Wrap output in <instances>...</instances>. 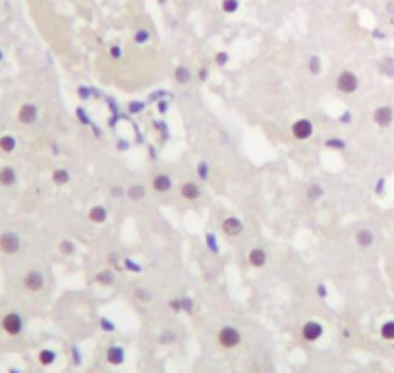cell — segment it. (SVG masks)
I'll return each mask as SVG.
<instances>
[{
  "label": "cell",
  "instance_id": "obj_11",
  "mask_svg": "<svg viewBox=\"0 0 394 373\" xmlns=\"http://www.w3.org/2000/svg\"><path fill=\"white\" fill-rule=\"evenodd\" d=\"M104 358H106V362H108L110 366H122V364H124V360H126V352H124V348H122V346L112 344V346H108V348H106Z\"/></svg>",
  "mask_w": 394,
  "mask_h": 373
},
{
  "label": "cell",
  "instance_id": "obj_29",
  "mask_svg": "<svg viewBox=\"0 0 394 373\" xmlns=\"http://www.w3.org/2000/svg\"><path fill=\"white\" fill-rule=\"evenodd\" d=\"M149 39H151V33H149V29H145V27H139L137 31L133 33V41L137 45H145V43H149Z\"/></svg>",
  "mask_w": 394,
  "mask_h": 373
},
{
  "label": "cell",
  "instance_id": "obj_49",
  "mask_svg": "<svg viewBox=\"0 0 394 373\" xmlns=\"http://www.w3.org/2000/svg\"><path fill=\"white\" fill-rule=\"evenodd\" d=\"M159 2H161V4H164V0H159Z\"/></svg>",
  "mask_w": 394,
  "mask_h": 373
},
{
  "label": "cell",
  "instance_id": "obj_30",
  "mask_svg": "<svg viewBox=\"0 0 394 373\" xmlns=\"http://www.w3.org/2000/svg\"><path fill=\"white\" fill-rule=\"evenodd\" d=\"M221 8H222L224 14H236L240 10V0H222Z\"/></svg>",
  "mask_w": 394,
  "mask_h": 373
},
{
  "label": "cell",
  "instance_id": "obj_2",
  "mask_svg": "<svg viewBox=\"0 0 394 373\" xmlns=\"http://www.w3.org/2000/svg\"><path fill=\"white\" fill-rule=\"evenodd\" d=\"M2 331L8 335V337H18L24 333V317L18 313V311H8L4 317H2Z\"/></svg>",
  "mask_w": 394,
  "mask_h": 373
},
{
  "label": "cell",
  "instance_id": "obj_25",
  "mask_svg": "<svg viewBox=\"0 0 394 373\" xmlns=\"http://www.w3.org/2000/svg\"><path fill=\"white\" fill-rule=\"evenodd\" d=\"M379 72L383 74V76H387V78H393L394 76V60L391 56H387V58H383L381 62H379Z\"/></svg>",
  "mask_w": 394,
  "mask_h": 373
},
{
  "label": "cell",
  "instance_id": "obj_41",
  "mask_svg": "<svg viewBox=\"0 0 394 373\" xmlns=\"http://www.w3.org/2000/svg\"><path fill=\"white\" fill-rule=\"evenodd\" d=\"M207 244H209V248L213 249L215 253L219 251V246H217V240H215V236H213V234H207Z\"/></svg>",
  "mask_w": 394,
  "mask_h": 373
},
{
  "label": "cell",
  "instance_id": "obj_1",
  "mask_svg": "<svg viewBox=\"0 0 394 373\" xmlns=\"http://www.w3.org/2000/svg\"><path fill=\"white\" fill-rule=\"evenodd\" d=\"M336 91L342 95H354L360 89V78L352 72V70H342L338 76H336Z\"/></svg>",
  "mask_w": 394,
  "mask_h": 373
},
{
  "label": "cell",
  "instance_id": "obj_42",
  "mask_svg": "<svg viewBox=\"0 0 394 373\" xmlns=\"http://www.w3.org/2000/svg\"><path fill=\"white\" fill-rule=\"evenodd\" d=\"M176 341V335L174 333H164L163 337H161V342L163 344H170V342H174Z\"/></svg>",
  "mask_w": 394,
  "mask_h": 373
},
{
  "label": "cell",
  "instance_id": "obj_24",
  "mask_svg": "<svg viewBox=\"0 0 394 373\" xmlns=\"http://www.w3.org/2000/svg\"><path fill=\"white\" fill-rule=\"evenodd\" d=\"M70 170H66V168H56V170H52V182H54V186H66L68 182H70Z\"/></svg>",
  "mask_w": 394,
  "mask_h": 373
},
{
  "label": "cell",
  "instance_id": "obj_47",
  "mask_svg": "<svg viewBox=\"0 0 394 373\" xmlns=\"http://www.w3.org/2000/svg\"><path fill=\"white\" fill-rule=\"evenodd\" d=\"M8 373H22V372H20V370H16V368H10V370H8Z\"/></svg>",
  "mask_w": 394,
  "mask_h": 373
},
{
  "label": "cell",
  "instance_id": "obj_8",
  "mask_svg": "<svg viewBox=\"0 0 394 373\" xmlns=\"http://www.w3.org/2000/svg\"><path fill=\"white\" fill-rule=\"evenodd\" d=\"M323 333H325V329H323V325L319 321H307L301 327V337H303V341L307 342H317L323 337Z\"/></svg>",
  "mask_w": 394,
  "mask_h": 373
},
{
  "label": "cell",
  "instance_id": "obj_46",
  "mask_svg": "<svg viewBox=\"0 0 394 373\" xmlns=\"http://www.w3.org/2000/svg\"><path fill=\"white\" fill-rule=\"evenodd\" d=\"M201 80H207V68L201 70Z\"/></svg>",
  "mask_w": 394,
  "mask_h": 373
},
{
  "label": "cell",
  "instance_id": "obj_38",
  "mask_svg": "<svg viewBox=\"0 0 394 373\" xmlns=\"http://www.w3.org/2000/svg\"><path fill=\"white\" fill-rule=\"evenodd\" d=\"M72 362H74L75 366L81 364V354H79V348H77V346H72Z\"/></svg>",
  "mask_w": 394,
  "mask_h": 373
},
{
  "label": "cell",
  "instance_id": "obj_9",
  "mask_svg": "<svg viewBox=\"0 0 394 373\" xmlns=\"http://www.w3.org/2000/svg\"><path fill=\"white\" fill-rule=\"evenodd\" d=\"M393 120H394V112L391 107L383 105V107H377L373 110V122L379 126V128H389V126L393 124Z\"/></svg>",
  "mask_w": 394,
  "mask_h": 373
},
{
  "label": "cell",
  "instance_id": "obj_33",
  "mask_svg": "<svg viewBox=\"0 0 394 373\" xmlns=\"http://www.w3.org/2000/svg\"><path fill=\"white\" fill-rule=\"evenodd\" d=\"M228 62H230V54H228V53L221 51V53H217V54H215V64H217L219 68H224Z\"/></svg>",
  "mask_w": 394,
  "mask_h": 373
},
{
  "label": "cell",
  "instance_id": "obj_15",
  "mask_svg": "<svg viewBox=\"0 0 394 373\" xmlns=\"http://www.w3.org/2000/svg\"><path fill=\"white\" fill-rule=\"evenodd\" d=\"M354 240H356V244H358L361 249H367V248L373 246V242H375V234H373L369 228H360V230L354 234Z\"/></svg>",
  "mask_w": 394,
  "mask_h": 373
},
{
  "label": "cell",
  "instance_id": "obj_5",
  "mask_svg": "<svg viewBox=\"0 0 394 373\" xmlns=\"http://www.w3.org/2000/svg\"><path fill=\"white\" fill-rule=\"evenodd\" d=\"M22 284H24V288L29 290V292H41V290L45 288V275H43V271H39V269H29V271L24 275Z\"/></svg>",
  "mask_w": 394,
  "mask_h": 373
},
{
  "label": "cell",
  "instance_id": "obj_19",
  "mask_svg": "<svg viewBox=\"0 0 394 373\" xmlns=\"http://www.w3.org/2000/svg\"><path fill=\"white\" fill-rule=\"evenodd\" d=\"M323 195H325V187L321 186V184H311V186H307V189H305V197L311 203H317L319 199H323Z\"/></svg>",
  "mask_w": 394,
  "mask_h": 373
},
{
  "label": "cell",
  "instance_id": "obj_26",
  "mask_svg": "<svg viewBox=\"0 0 394 373\" xmlns=\"http://www.w3.org/2000/svg\"><path fill=\"white\" fill-rule=\"evenodd\" d=\"M321 68H323V62H321V58H319L317 54L309 56V60H307V70H309V74L319 76V74H321Z\"/></svg>",
  "mask_w": 394,
  "mask_h": 373
},
{
  "label": "cell",
  "instance_id": "obj_39",
  "mask_svg": "<svg viewBox=\"0 0 394 373\" xmlns=\"http://www.w3.org/2000/svg\"><path fill=\"white\" fill-rule=\"evenodd\" d=\"M182 310L186 311V313H192L194 311V302L190 298H182Z\"/></svg>",
  "mask_w": 394,
  "mask_h": 373
},
{
  "label": "cell",
  "instance_id": "obj_27",
  "mask_svg": "<svg viewBox=\"0 0 394 373\" xmlns=\"http://www.w3.org/2000/svg\"><path fill=\"white\" fill-rule=\"evenodd\" d=\"M325 147L330 149V151H344L346 149V141L340 139V137H330L325 141Z\"/></svg>",
  "mask_w": 394,
  "mask_h": 373
},
{
  "label": "cell",
  "instance_id": "obj_43",
  "mask_svg": "<svg viewBox=\"0 0 394 373\" xmlns=\"http://www.w3.org/2000/svg\"><path fill=\"white\" fill-rule=\"evenodd\" d=\"M128 108H130V112H139V110H143V103H135L133 101V103H130Z\"/></svg>",
  "mask_w": 394,
  "mask_h": 373
},
{
  "label": "cell",
  "instance_id": "obj_44",
  "mask_svg": "<svg viewBox=\"0 0 394 373\" xmlns=\"http://www.w3.org/2000/svg\"><path fill=\"white\" fill-rule=\"evenodd\" d=\"M385 10H387L389 16H394V0H389V2L385 4Z\"/></svg>",
  "mask_w": 394,
  "mask_h": 373
},
{
  "label": "cell",
  "instance_id": "obj_21",
  "mask_svg": "<svg viewBox=\"0 0 394 373\" xmlns=\"http://www.w3.org/2000/svg\"><path fill=\"white\" fill-rule=\"evenodd\" d=\"M37 360H39V364L45 366V368H47V366H52V364L56 362V352L50 350V348H43V350L39 352Z\"/></svg>",
  "mask_w": 394,
  "mask_h": 373
},
{
  "label": "cell",
  "instance_id": "obj_20",
  "mask_svg": "<svg viewBox=\"0 0 394 373\" xmlns=\"http://www.w3.org/2000/svg\"><path fill=\"white\" fill-rule=\"evenodd\" d=\"M16 147H18V139L14 135H10V133L0 135V151L2 153H14Z\"/></svg>",
  "mask_w": 394,
  "mask_h": 373
},
{
  "label": "cell",
  "instance_id": "obj_10",
  "mask_svg": "<svg viewBox=\"0 0 394 373\" xmlns=\"http://www.w3.org/2000/svg\"><path fill=\"white\" fill-rule=\"evenodd\" d=\"M222 232L230 238H236L244 232V222L238 217H226L222 220Z\"/></svg>",
  "mask_w": 394,
  "mask_h": 373
},
{
  "label": "cell",
  "instance_id": "obj_31",
  "mask_svg": "<svg viewBox=\"0 0 394 373\" xmlns=\"http://www.w3.org/2000/svg\"><path fill=\"white\" fill-rule=\"evenodd\" d=\"M135 298H137L141 304H149V302L153 300V294H151L147 288L139 286V288H135Z\"/></svg>",
  "mask_w": 394,
  "mask_h": 373
},
{
  "label": "cell",
  "instance_id": "obj_12",
  "mask_svg": "<svg viewBox=\"0 0 394 373\" xmlns=\"http://www.w3.org/2000/svg\"><path fill=\"white\" fill-rule=\"evenodd\" d=\"M151 186H153V189H155L157 193H168V191L172 189V178H170V174H166V172H159V174L153 176Z\"/></svg>",
  "mask_w": 394,
  "mask_h": 373
},
{
  "label": "cell",
  "instance_id": "obj_4",
  "mask_svg": "<svg viewBox=\"0 0 394 373\" xmlns=\"http://www.w3.org/2000/svg\"><path fill=\"white\" fill-rule=\"evenodd\" d=\"M217 341H219V344H221L222 348L232 350V348L240 346V342H242V333H240L234 325H224V327H221V331H219V335H217Z\"/></svg>",
  "mask_w": 394,
  "mask_h": 373
},
{
  "label": "cell",
  "instance_id": "obj_37",
  "mask_svg": "<svg viewBox=\"0 0 394 373\" xmlns=\"http://www.w3.org/2000/svg\"><path fill=\"white\" fill-rule=\"evenodd\" d=\"M168 308H170L172 311H176V313L184 311L182 310V298H174V300H170V302H168Z\"/></svg>",
  "mask_w": 394,
  "mask_h": 373
},
{
  "label": "cell",
  "instance_id": "obj_13",
  "mask_svg": "<svg viewBox=\"0 0 394 373\" xmlns=\"http://www.w3.org/2000/svg\"><path fill=\"white\" fill-rule=\"evenodd\" d=\"M201 193H203V189H201V186L197 182H184L180 186V195L186 201H197L201 197Z\"/></svg>",
  "mask_w": 394,
  "mask_h": 373
},
{
  "label": "cell",
  "instance_id": "obj_3",
  "mask_svg": "<svg viewBox=\"0 0 394 373\" xmlns=\"http://www.w3.org/2000/svg\"><path fill=\"white\" fill-rule=\"evenodd\" d=\"M22 249V238L14 230H6L0 234V253L4 255H16Z\"/></svg>",
  "mask_w": 394,
  "mask_h": 373
},
{
  "label": "cell",
  "instance_id": "obj_16",
  "mask_svg": "<svg viewBox=\"0 0 394 373\" xmlns=\"http://www.w3.org/2000/svg\"><path fill=\"white\" fill-rule=\"evenodd\" d=\"M18 182V172L12 166H2L0 168V186L2 187H12Z\"/></svg>",
  "mask_w": 394,
  "mask_h": 373
},
{
  "label": "cell",
  "instance_id": "obj_32",
  "mask_svg": "<svg viewBox=\"0 0 394 373\" xmlns=\"http://www.w3.org/2000/svg\"><path fill=\"white\" fill-rule=\"evenodd\" d=\"M58 249H60V253H64V255H74V253H75V244L66 238V240H62V242L58 244Z\"/></svg>",
  "mask_w": 394,
  "mask_h": 373
},
{
  "label": "cell",
  "instance_id": "obj_40",
  "mask_svg": "<svg viewBox=\"0 0 394 373\" xmlns=\"http://www.w3.org/2000/svg\"><path fill=\"white\" fill-rule=\"evenodd\" d=\"M112 197H124L126 195V187H122V186H112Z\"/></svg>",
  "mask_w": 394,
  "mask_h": 373
},
{
  "label": "cell",
  "instance_id": "obj_17",
  "mask_svg": "<svg viewBox=\"0 0 394 373\" xmlns=\"http://www.w3.org/2000/svg\"><path fill=\"white\" fill-rule=\"evenodd\" d=\"M87 217H89L91 222H95V224H102V222L108 218V209H106L104 205H93V207L89 209Z\"/></svg>",
  "mask_w": 394,
  "mask_h": 373
},
{
  "label": "cell",
  "instance_id": "obj_14",
  "mask_svg": "<svg viewBox=\"0 0 394 373\" xmlns=\"http://www.w3.org/2000/svg\"><path fill=\"white\" fill-rule=\"evenodd\" d=\"M247 263L255 269H261L267 265V251L263 248H251L247 253Z\"/></svg>",
  "mask_w": 394,
  "mask_h": 373
},
{
  "label": "cell",
  "instance_id": "obj_36",
  "mask_svg": "<svg viewBox=\"0 0 394 373\" xmlns=\"http://www.w3.org/2000/svg\"><path fill=\"white\" fill-rule=\"evenodd\" d=\"M108 53H110V58H114V60H120V58H122V47H120V45H112Z\"/></svg>",
  "mask_w": 394,
  "mask_h": 373
},
{
  "label": "cell",
  "instance_id": "obj_28",
  "mask_svg": "<svg viewBox=\"0 0 394 373\" xmlns=\"http://www.w3.org/2000/svg\"><path fill=\"white\" fill-rule=\"evenodd\" d=\"M381 337L385 341H394V321H385L381 325Z\"/></svg>",
  "mask_w": 394,
  "mask_h": 373
},
{
  "label": "cell",
  "instance_id": "obj_34",
  "mask_svg": "<svg viewBox=\"0 0 394 373\" xmlns=\"http://www.w3.org/2000/svg\"><path fill=\"white\" fill-rule=\"evenodd\" d=\"M197 174L201 176V180H209V166H207L205 160H199V164H197Z\"/></svg>",
  "mask_w": 394,
  "mask_h": 373
},
{
  "label": "cell",
  "instance_id": "obj_35",
  "mask_svg": "<svg viewBox=\"0 0 394 373\" xmlns=\"http://www.w3.org/2000/svg\"><path fill=\"white\" fill-rule=\"evenodd\" d=\"M98 323H100V329L106 331V333H114V331H116V325H114L110 319H106V317H100Z\"/></svg>",
  "mask_w": 394,
  "mask_h": 373
},
{
  "label": "cell",
  "instance_id": "obj_6",
  "mask_svg": "<svg viewBox=\"0 0 394 373\" xmlns=\"http://www.w3.org/2000/svg\"><path fill=\"white\" fill-rule=\"evenodd\" d=\"M39 120V108L35 103H24L18 108V122L24 126H33Z\"/></svg>",
  "mask_w": 394,
  "mask_h": 373
},
{
  "label": "cell",
  "instance_id": "obj_23",
  "mask_svg": "<svg viewBox=\"0 0 394 373\" xmlns=\"http://www.w3.org/2000/svg\"><path fill=\"white\" fill-rule=\"evenodd\" d=\"M95 280H97L98 284H102V286H112L116 277H114V271H112V269H102V271L97 273Z\"/></svg>",
  "mask_w": 394,
  "mask_h": 373
},
{
  "label": "cell",
  "instance_id": "obj_7",
  "mask_svg": "<svg viewBox=\"0 0 394 373\" xmlns=\"http://www.w3.org/2000/svg\"><path fill=\"white\" fill-rule=\"evenodd\" d=\"M290 132H292V135L297 141H305V139H309L313 135V122L307 120V118H297L290 128Z\"/></svg>",
  "mask_w": 394,
  "mask_h": 373
},
{
  "label": "cell",
  "instance_id": "obj_45",
  "mask_svg": "<svg viewBox=\"0 0 394 373\" xmlns=\"http://www.w3.org/2000/svg\"><path fill=\"white\" fill-rule=\"evenodd\" d=\"M317 294H319L321 298H325V296H327V286H325L323 282H321V284L317 286Z\"/></svg>",
  "mask_w": 394,
  "mask_h": 373
},
{
  "label": "cell",
  "instance_id": "obj_18",
  "mask_svg": "<svg viewBox=\"0 0 394 373\" xmlns=\"http://www.w3.org/2000/svg\"><path fill=\"white\" fill-rule=\"evenodd\" d=\"M192 78H194V74H192V70L188 66H178L174 70V81L178 85H188L192 81Z\"/></svg>",
  "mask_w": 394,
  "mask_h": 373
},
{
  "label": "cell",
  "instance_id": "obj_48",
  "mask_svg": "<svg viewBox=\"0 0 394 373\" xmlns=\"http://www.w3.org/2000/svg\"><path fill=\"white\" fill-rule=\"evenodd\" d=\"M2 60H4V51L0 49V62H2Z\"/></svg>",
  "mask_w": 394,
  "mask_h": 373
},
{
  "label": "cell",
  "instance_id": "obj_22",
  "mask_svg": "<svg viewBox=\"0 0 394 373\" xmlns=\"http://www.w3.org/2000/svg\"><path fill=\"white\" fill-rule=\"evenodd\" d=\"M145 186H141V184H131L130 187H126V195L130 197L131 201H141L143 197H145Z\"/></svg>",
  "mask_w": 394,
  "mask_h": 373
}]
</instances>
